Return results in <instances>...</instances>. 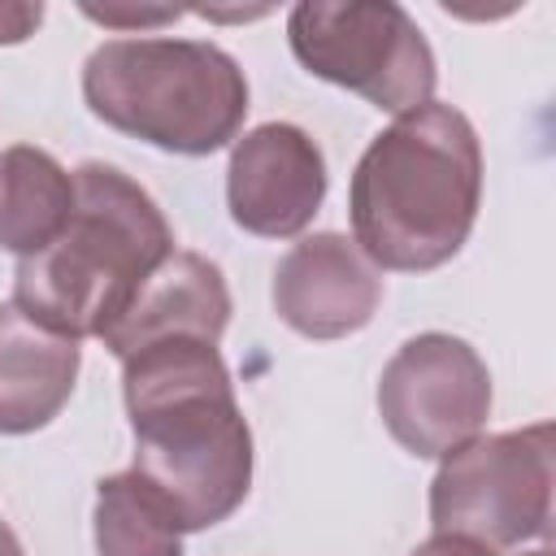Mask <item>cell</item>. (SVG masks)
<instances>
[{
  "label": "cell",
  "instance_id": "cell-1",
  "mask_svg": "<svg viewBox=\"0 0 556 556\" xmlns=\"http://www.w3.org/2000/svg\"><path fill=\"white\" fill-rule=\"evenodd\" d=\"M135 473L182 530L226 521L252 486V430L217 343L161 339L122 361Z\"/></svg>",
  "mask_w": 556,
  "mask_h": 556
},
{
  "label": "cell",
  "instance_id": "cell-2",
  "mask_svg": "<svg viewBox=\"0 0 556 556\" xmlns=\"http://www.w3.org/2000/svg\"><path fill=\"white\" fill-rule=\"evenodd\" d=\"M482 204V143L452 104L400 113L356 161L348 187L352 243L374 269L426 274L447 265Z\"/></svg>",
  "mask_w": 556,
  "mask_h": 556
},
{
  "label": "cell",
  "instance_id": "cell-3",
  "mask_svg": "<svg viewBox=\"0 0 556 556\" xmlns=\"http://www.w3.org/2000/svg\"><path fill=\"white\" fill-rule=\"evenodd\" d=\"M169 252L174 230L156 200L117 165L87 161L74 169L65 230L17 261L13 304L70 339H100Z\"/></svg>",
  "mask_w": 556,
  "mask_h": 556
},
{
  "label": "cell",
  "instance_id": "cell-4",
  "mask_svg": "<svg viewBox=\"0 0 556 556\" xmlns=\"http://www.w3.org/2000/svg\"><path fill=\"white\" fill-rule=\"evenodd\" d=\"M83 100L130 139L178 156H208L239 139L248 78L208 39H109L83 65Z\"/></svg>",
  "mask_w": 556,
  "mask_h": 556
},
{
  "label": "cell",
  "instance_id": "cell-5",
  "mask_svg": "<svg viewBox=\"0 0 556 556\" xmlns=\"http://www.w3.org/2000/svg\"><path fill=\"white\" fill-rule=\"evenodd\" d=\"M295 61L387 113L430 104L439 70L421 26L395 0H304L287 13Z\"/></svg>",
  "mask_w": 556,
  "mask_h": 556
},
{
  "label": "cell",
  "instance_id": "cell-6",
  "mask_svg": "<svg viewBox=\"0 0 556 556\" xmlns=\"http://www.w3.org/2000/svg\"><path fill=\"white\" fill-rule=\"evenodd\" d=\"M434 534L517 547L552 530V426L473 434L443 456L430 482Z\"/></svg>",
  "mask_w": 556,
  "mask_h": 556
},
{
  "label": "cell",
  "instance_id": "cell-7",
  "mask_svg": "<svg viewBox=\"0 0 556 556\" xmlns=\"http://www.w3.org/2000/svg\"><path fill=\"white\" fill-rule=\"evenodd\" d=\"M378 413L404 452L443 460L491 417L486 361L456 334H417L387 361L378 382Z\"/></svg>",
  "mask_w": 556,
  "mask_h": 556
},
{
  "label": "cell",
  "instance_id": "cell-8",
  "mask_svg": "<svg viewBox=\"0 0 556 556\" xmlns=\"http://www.w3.org/2000/svg\"><path fill=\"white\" fill-rule=\"evenodd\" d=\"M326 200V156L291 122H265L235 139L226 169L230 217L261 239L300 235Z\"/></svg>",
  "mask_w": 556,
  "mask_h": 556
},
{
  "label": "cell",
  "instance_id": "cell-9",
  "mask_svg": "<svg viewBox=\"0 0 556 556\" xmlns=\"http://www.w3.org/2000/svg\"><path fill=\"white\" fill-rule=\"evenodd\" d=\"M382 300L374 261L334 230L300 239L274 269V313L304 339H343L369 326Z\"/></svg>",
  "mask_w": 556,
  "mask_h": 556
},
{
  "label": "cell",
  "instance_id": "cell-10",
  "mask_svg": "<svg viewBox=\"0 0 556 556\" xmlns=\"http://www.w3.org/2000/svg\"><path fill=\"white\" fill-rule=\"evenodd\" d=\"M226 321H230V291L222 269L200 252H169L100 339L117 361H126L161 339L217 343Z\"/></svg>",
  "mask_w": 556,
  "mask_h": 556
},
{
  "label": "cell",
  "instance_id": "cell-11",
  "mask_svg": "<svg viewBox=\"0 0 556 556\" xmlns=\"http://www.w3.org/2000/svg\"><path fill=\"white\" fill-rule=\"evenodd\" d=\"M78 365V339L35 321L13 300L0 304V434L48 426L70 404Z\"/></svg>",
  "mask_w": 556,
  "mask_h": 556
},
{
  "label": "cell",
  "instance_id": "cell-12",
  "mask_svg": "<svg viewBox=\"0 0 556 556\" xmlns=\"http://www.w3.org/2000/svg\"><path fill=\"white\" fill-rule=\"evenodd\" d=\"M74 213V174L35 143L0 148V248L22 256L43 252Z\"/></svg>",
  "mask_w": 556,
  "mask_h": 556
},
{
  "label": "cell",
  "instance_id": "cell-13",
  "mask_svg": "<svg viewBox=\"0 0 556 556\" xmlns=\"http://www.w3.org/2000/svg\"><path fill=\"white\" fill-rule=\"evenodd\" d=\"M100 556H182V526L165 500L130 469L96 482Z\"/></svg>",
  "mask_w": 556,
  "mask_h": 556
},
{
  "label": "cell",
  "instance_id": "cell-14",
  "mask_svg": "<svg viewBox=\"0 0 556 556\" xmlns=\"http://www.w3.org/2000/svg\"><path fill=\"white\" fill-rule=\"evenodd\" d=\"M83 13L91 22H104V26H117V30H148V26H165L174 22L182 9H148V4H83Z\"/></svg>",
  "mask_w": 556,
  "mask_h": 556
},
{
  "label": "cell",
  "instance_id": "cell-15",
  "mask_svg": "<svg viewBox=\"0 0 556 556\" xmlns=\"http://www.w3.org/2000/svg\"><path fill=\"white\" fill-rule=\"evenodd\" d=\"M43 22V4L35 0H0V43H22Z\"/></svg>",
  "mask_w": 556,
  "mask_h": 556
},
{
  "label": "cell",
  "instance_id": "cell-16",
  "mask_svg": "<svg viewBox=\"0 0 556 556\" xmlns=\"http://www.w3.org/2000/svg\"><path fill=\"white\" fill-rule=\"evenodd\" d=\"M413 556H495V547L473 543V539H465V534H434V539H426L421 547H413Z\"/></svg>",
  "mask_w": 556,
  "mask_h": 556
},
{
  "label": "cell",
  "instance_id": "cell-17",
  "mask_svg": "<svg viewBox=\"0 0 556 556\" xmlns=\"http://www.w3.org/2000/svg\"><path fill=\"white\" fill-rule=\"evenodd\" d=\"M0 556H26L22 543H17V534L9 530V521H0Z\"/></svg>",
  "mask_w": 556,
  "mask_h": 556
},
{
  "label": "cell",
  "instance_id": "cell-18",
  "mask_svg": "<svg viewBox=\"0 0 556 556\" xmlns=\"http://www.w3.org/2000/svg\"><path fill=\"white\" fill-rule=\"evenodd\" d=\"M526 556H552V547H534V552H526Z\"/></svg>",
  "mask_w": 556,
  "mask_h": 556
}]
</instances>
